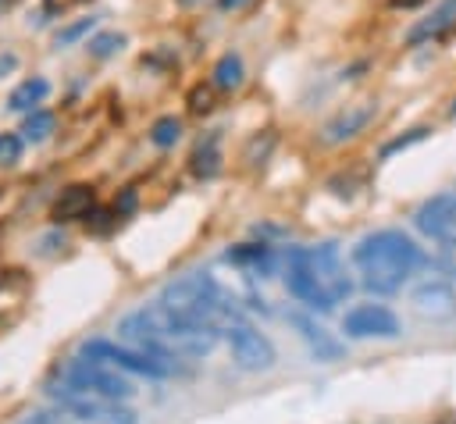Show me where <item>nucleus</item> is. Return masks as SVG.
I'll return each mask as SVG.
<instances>
[{"mask_svg": "<svg viewBox=\"0 0 456 424\" xmlns=\"http://www.w3.org/2000/svg\"><path fill=\"white\" fill-rule=\"evenodd\" d=\"M118 335L125 342H132V346L160 356V360H171V363H178V356L203 360L221 342V328L217 324L182 317L171 306H164L160 299L157 303H146V306H139L132 314H125L118 321Z\"/></svg>", "mask_w": 456, "mask_h": 424, "instance_id": "1", "label": "nucleus"}, {"mask_svg": "<svg viewBox=\"0 0 456 424\" xmlns=\"http://www.w3.org/2000/svg\"><path fill=\"white\" fill-rule=\"evenodd\" d=\"M349 257L360 271L363 289H370L374 296H395L410 281L413 271L428 267L424 249L399 228H378L363 235Z\"/></svg>", "mask_w": 456, "mask_h": 424, "instance_id": "2", "label": "nucleus"}, {"mask_svg": "<svg viewBox=\"0 0 456 424\" xmlns=\"http://www.w3.org/2000/svg\"><path fill=\"white\" fill-rule=\"evenodd\" d=\"M160 303L171 306L182 317L207 321V324H217L224 317H235V306L224 299V292H221V285L214 281L210 271H189V274L167 281L164 292H160Z\"/></svg>", "mask_w": 456, "mask_h": 424, "instance_id": "3", "label": "nucleus"}, {"mask_svg": "<svg viewBox=\"0 0 456 424\" xmlns=\"http://www.w3.org/2000/svg\"><path fill=\"white\" fill-rule=\"evenodd\" d=\"M78 353L89 356V360L110 363V367H118V371H125V374L150 378V381H167V378L185 374L178 363L160 360V356H153V353H146V349H139V346H132V342H128V346H118V342H110V338H86Z\"/></svg>", "mask_w": 456, "mask_h": 424, "instance_id": "4", "label": "nucleus"}, {"mask_svg": "<svg viewBox=\"0 0 456 424\" xmlns=\"http://www.w3.org/2000/svg\"><path fill=\"white\" fill-rule=\"evenodd\" d=\"M61 381L75 392H89V395H103V399H132L135 395V385L125 378V371L110 367V363H100V360H89V356H71L61 371Z\"/></svg>", "mask_w": 456, "mask_h": 424, "instance_id": "5", "label": "nucleus"}, {"mask_svg": "<svg viewBox=\"0 0 456 424\" xmlns=\"http://www.w3.org/2000/svg\"><path fill=\"white\" fill-rule=\"evenodd\" d=\"M285 289L296 303H303L310 314H328L335 310V299L328 296V289L317 281V274L310 271L306 257H303V246H292L285 253Z\"/></svg>", "mask_w": 456, "mask_h": 424, "instance_id": "6", "label": "nucleus"}, {"mask_svg": "<svg viewBox=\"0 0 456 424\" xmlns=\"http://www.w3.org/2000/svg\"><path fill=\"white\" fill-rule=\"evenodd\" d=\"M342 331L346 338H356V342H370V338L388 342L403 335V324L395 310H388L385 303H356L342 314Z\"/></svg>", "mask_w": 456, "mask_h": 424, "instance_id": "7", "label": "nucleus"}, {"mask_svg": "<svg viewBox=\"0 0 456 424\" xmlns=\"http://www.w3.org/2000/svg\"><path fill=\"white\" fill-rule=\"evenodd\" d=\"M224 342L232 349V360L239 371H249V374H260V371H271L274 360H278V349L274 342L256 331L253 324H228L224 328Z\"/></svg>", "mask_w": 456, "mask_h": 424, "instance_id": "8", "label": "nucleus"}, {"mask_svg": "<svg viewBox=\"0 0 456 424\" xmlns=\"http://www.w3.org/2000/svg\"><path fill=\"white\" fill-rule=\"evenodd\" d=\"M303 257L310 264V271L317 274V281L328 289V296L335 303L349 299L353 296V278L346 274V264L338 257V246L335 242H321V246H303Z\"/></svg>", "mask_w": 456, "mask_h": 424, "instance_id": "9", "label": "nucleus"}, {"mask_svg": "<svg viewBox=\"0 0 456 424\" xmlns=\"http://www.w3.org/2000/svg\"><path fill=\"white\" fill-rule=\"evenodd\" d=\"M413 310L424 321H452L456 317V289L449 278H424L410 292Z\"/></svg>", "mask_w": 456, "mask_h": 424, "instance_id": "10", "label": "nucleus"}, {"mask_svg": "<svg viewBox=\"0 0 456 424\" xmlns=\"http://www.w3.org/2000/svg\"><path fill=\"white\" fill-rule=\"evenodd\" d=\"M413 224H417L420 235L435 239L438 246L449 242L456 235V196L452 192H438V196L424 200L417 207V214H413Z\"/></svg>", "mask_w": 456, "mask_h": 424, "instance_id": "11", "label": "nucleus"}, {"mask_svg": "<svg viewBox=\"0 0 456 424\" xmlns=\"http://www.w3.org/2000/svg\"><path fill=\"white\" fill-rule=\"evenodd\" d=\"M289 324L296 328V335L303 338L306 353H310L317 363H335V360H342L346 346H342L324 324H317L314 314H299V310H292V314H289Z\"/></svg>", "mask_w": 456, "mask_h": 424, "instance_id": "12", "label": "nucleus"}, {"mask_svg": "<svg viewBox=\"0 0 456 424\" xmlns=\"http://www.w3.org/2000/svg\"><path fill=\"white\" fill-rule=\"evenodd\" d=\"M374 103H349V107H342L335 118H328L324 121V128H321V139L328 143V146H338V143H346V139H356L370 121H374Z\"/></svg>", "mask_w": 456, "mask_h": 424, "instance_id": "13", "label": "nucleus"}, {"mask_svg": "<svg viewBox=\"0 0 456 424\" xmlns=\"http://www.w3.org/2000/svg\"><path fill=\"white\" fill-rule=\"evenodd\" d=\"M89 207H93V185L78 182V185H68L57 203H53V224H64V221H82L89 217Z\"/></svg>", "mask_w": 456, "mask_h": 424, "instance_id": "14", "label": "nucleus"}, {"mask_svg": "<svg viewBox=\"0 0 456 424\" xmlns=\"http://www.w3.org/2000/svg\"><path fill=\"white\" fill-rule=\"evenodd\" d=\"M46 93H50V82H46V78H39V75H32V78H25V82H18V86L11 89L7 107H11V110L28 114V110H36V107L46 100Z\"/></svg>", "mask_w": 456, "mask_h": 424, "instance_id": "15", "label": "nucleus"}, {"mask_svg": "<svg viewBox=\"0 0 456 424\" xmlns=\"http://www.w3.org/2000/svg\"><path fill=\"white\" fill-rule=\"evenodd\" d=\"M456 25V0H445L428 21H420L413 32H410V43H424V39H435L442 32H449Z\"/></svg>", "mask_w": 456, "mask_h": 424, "instance_id": "16", "label": "nucleus"}, {"mask_svg": "<svg viewBox=\"0 0 456 424\" xmlns=\"http://www.w3.org/2000/svg\"><path fill=\"white\" fill-rule=\"evenodd\" d=\"M210 78H214V86L217 89H224V93H232V89H239L242 86V78H246V64H242V57L239 53H221L217 57V64H214V71H210Z\"/></svg>", "mask_w": 456, "mask_h": 424, "instance_id": "17", "label": "nucleus"}, {"mask_svg": "<svg viewBox=\"0 0 456 424\" xmlns=\"http://www.w3.org/2000/svg\"><path fill=\"white\" fill-rule=\"evenodd\" d=\"M232 264H246L253 271H267L271 267V246L267 242H242L239 249H228Z\"/></svg>", "mask_w": 456, "mask_h": 424, "instance_id": "18", "label": "nucleus"}, {"mask_svg": "<svg viewBox=\"0 0 456 424\" xmlns=\"http://www.w3.org/2000/svg\"><path fill=\"white\" fill-rule=\"evenodd\" d=\"M53 125H57L53 114L43 110V107H36V110L25 114V121H21V135H25V143H46L50 132H53Z\"/></svg>", "mask_w": 456, "mask_h": 424, "instance_id": "19", "label": "nucleus"}, {"mask_svg": "<svg viewBox=\"0 0 456 424\" xmlns=\"http://www.w3.org/2000/svg\"><path fill=\"white\" fill-rule=\"evenodd\" d=\"M182 139V121L175 118V114H164V118H157L153 125H150V143L157 146V150H167V146H175Z\"/></svg>", "mask_w": 456, "mask_h": 424, "instance_id": "20", "label": "nucleus"}, {"mask_svg": "<svg viewBox=\"0 0 456 424\" xmlns=\"http://www.w3.org/2000/svg\"><path fill=\"white\" fill-rule=\"evenodd\" d=\"M221 167V153H217V135H210L207 143H200V150L192 153V171L200 178H214Z\"/></svg>", "mask_w": 456, "mask_h": 424, "instance_id": "21", "label": "nucleus"}, {"mask_svg": "<svg viewBox=\"0 0 456 424\" xmlns=\"http://www.w3.org/2000/svg\"><path fill=\"white\" fill-rule=\"evenodd\" d=\"M125 46V36L121 32H96L89 43H86V50L93 53V57H110V53H118Z\"/></svg>", "mask_w": 456, "mask_h": 424, "instance_id": "22", "label": "nucleus"}, {"mask_svg": "<svg viewBox=\"0 0 456 424\" xmlns=\"http://www.w3.org/2000/svg\"><path fill=\"white\" fill-rule=\"evenodd\" d=\"M21 150H25V135L0 132V167H14L21 160Z\"/></svg>", "mask_w": 456, "mask_h": 424, "instance_id": "23", "label": "nucleus"}, {"mask_svg": "<svg viewBox=\"0 0 456 424\" xmlns=\"http://www.w3.org/2000/svg\"><path fill=\"white\" fill-rule=\"evenodd\" d=\"M96 29V18H78V21H71V25H64L61 32H57V46H71V43H78L82 36H89Z\"/></svg>", "mask_w": 456, "mask_h": 424, "instance_id": "24", "label": "nucleus"}, {"mask_svg": "<svg viewBox=\"0 0 456 424\" xmlns=\"http://www.w3.org/2000/svg\"><path fill=\"white\" fill-rule=\"evenodd\" d=\"M428 135V128H410V135H399V139H392V143H385L381 146V160H388L392 153H399V150H406V146H413V143H420Z\"/></svg>", "mask_w": 456, "mask_h": 424, "instance_id": "25", "label": "nucleus"}, {"mask_svg": "<svg viewBox=\"0 0 456 424\" xmlns=\"http://www.w3.org/2000/svg\"><path fill=\"white\" fill-rule=\"evenodd\" d=\"M61 246H64V232H50V235H43V239H39V249H36V253L50 257V253H57Z\"/></svg>", "mask_w": 456, "mask_h": 424, "instance_id": "26", "label": "nucleus"}, {"mask_svg": "<svg viewBox=\"0 0 456 424\" xmlns=\"http://www.w3.org/2000/svg\"><path fill=\"white\" fill-rule=\"evenodd\" d=\"M14 68H18V57H14V53L0 57V78H4V71H14Z\"/></svg>", "mask_w": 456, "mask_h": 424, "instance_id": "27", "label": "nucleus"}, {"mask_svg": "<svg viewBox=\"0 0 456 424\" xmlns=\"http://www.w3.org/2000/svg\"><path fill=\"white\" fill-rule=\"evenodd\" d=\"M221 4V11H239V7H246L249 0H217Z\"/></svg>", "mask_w": 456, "mask_h": 424, "instance_id": "28", "label": "nucleus"}, {"mask_svg": "<svg viewBox=\"0 0 456 424\" xmlns=\"http://www.w3.org/2000/svg\"><path fill=\"white\" fill-rule=\"evenodd\" d=\"M395 7H420V4H428V0H392Z\"/></svg>", "mask_w": 456, "mask_h": 424, "instance_id": "29", "label": "nucleus"}, {"mask_svg": "<svg viewBox=\"0 0 456 424\" xmlns=\"http://www.w3.org/2000/svg\"><path fill=\"white\" fill-rule=\"evenodd\" d=\"M178 4H182V7H192V4H200V0H178Z\"/></svg>", "mask_w": 456, "mask_h": 424, "instance_id": "30", "label": "nucleus"}, {"mask_svg": "<svg viewBox=\"0 0 456 424\" xmlns=\"http://www.w3.org/2000/svg\"><path fill=\"white\" fill-rule=\"evenodd\" d=\"M449 246H456V235H452V239H449Z\"/></svg>", "mask_w": 456, "mask_h": 424, "instance_id": "31", "label": "nucleus"}]
</instances>
